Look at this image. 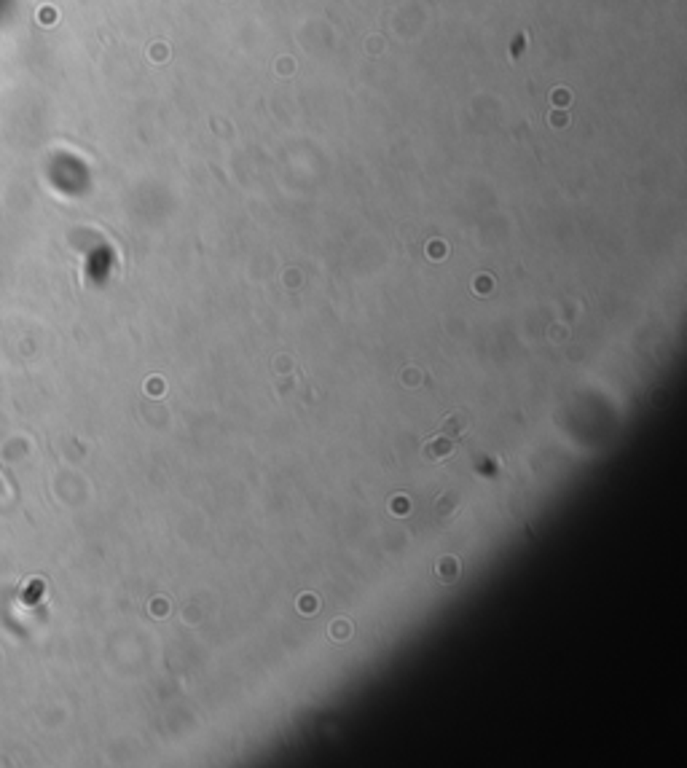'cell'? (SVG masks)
Listing matches in <instances>:
<instances>
[{
    "instance_id": "6da1fadb",
    "label": "cell",
    "mask_w": 687,
    "mask_h": 768,
    "mask_svg": "<svg viewBox=\"0 0 687 768\" xmlns=\"http://www.w3.org/2000/svg\"><path fill=\"white\" fill-rule=\"evenodd\" d=\"M457 444H459V438H448V435L435 433V438H430V444L424 446V460L427 462H441V460L454 454Z\"/></svg>"
},
{
    "instance_id": "7a4b0ae2",
    "label": "cell",
    "mask_w": 687,
    "mask_h": 768,
    "mask_svg": "<svg viewBox=\"0 0 687 768\" xmlns=\"http://www.w3.org/2000/svg\"><path fill=\"white\" fill-rule=\"evenodd\" d=\"M467 424H470V420H467L465 411H454V414H448V417L443 420V424L438 427V433H441V435H448V438H462Z\"/></svg>"
},
{
    "instance_id": "3957f363",
    "label": "cell",
    "mask_w": 687,
    "mask_h": 768,
    "mask_svg": "<svg viewBox=\"0 0 687 768\" xmlns=\"http://www.w3.org/2000/svg\"><path fill=\"white\" fill-rule=\"evenodd\" d=\"M457 505H459L457 495H443L441 500H438V516L446 519L448 513H454V511H457Z\"/></svg>"
},
{
    "instance_id": "277c9868",
    "label": "cell",
    "mask_w": 687,
    "mask_h": 768,
    "mask_svg": "<svg viewBox=\"0 0 687 768\" xmlns=\"http://www.w3.org/2000/svg\"><path fill=\"white\" fill-rule=\"evenodd\" d=\"M457 572H459V567H457V562H454V559H443L441 562V578L443 580L457 578Z\"/></svg>"
}]
</instances>
